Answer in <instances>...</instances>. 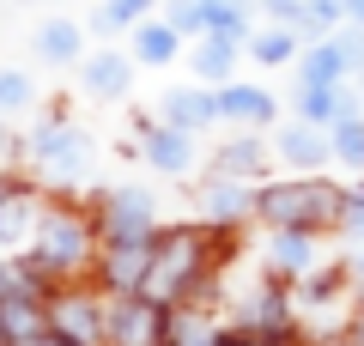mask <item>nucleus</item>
Returning a JSON list of instances; mask_svg holds the SVG:
<instances>
[{"instance_id":"nucleus-2","label":"nucleus","mask_w":364,"mask_h":346,"mask_svg":"<svg viewBox=\"0 0 364 346\" xmlns=\"http://www.w3.org/2000/svg\"><path fill=\"white\" fill-rule=\"evenodd\" d=\"M31 158H37L43 177H55V182H91V170H97L91 134L67 128V122H43L37 140H31Z\"/></svg>"},{"instance_id":"nucleus-31","label":"nucleus","mask_w":364,"mask_h":346,"mask_svg":"<svg viewBox=\"0 0 364 346\" xmlns=\"http://www.w3.org/2000/svg\"><path fill=\"white\" fill-rule=\"evenodd\" d=\"M346 261H352V273L364 280V231H352V249H346Z\"/></svg>"},{"instance_id":"nucleus-28","label":"nucleus","mask_w":364,"mask_h":346,"mask_svg":"<svg viewBox=\"0 0 364 346\" xmlns=\"http://www.w3.org/2000/svg\"><path fill=\"white\" fill-rule=\"evenodd\" d=\"M25 225H31V206L18 201V194H0V243H13Z\"/></svg>"},{"instance_id":"nucleus-22","label":"nucleus","mask_w":364,"mask_h":346,"mask_svg":"<svg viewBox=\"0 0 364 346\" xmlns=\"http://www.w3.org/2000/svg\"><path fill=\"white\" fill-rule=\"evenodd\" d=\"M213 170H225V177H261V140H225L219 152H213Z\"/></svg>"},{"instance_id":"nucleus-1","label":"nucleus","mask_w":364,"mask_h":346,"mask_svg":"<svg viewBox=\"0 0 364 346\" xmlns=\"http://www.w3.org/2000/svg\"><path fill=\"white\" fill-rule=\"evenodd\" d=\"M340 201L346 194L334 182H273V189H255V213L267 225H304V231L340 219Z\"/></svg>"},{"instance_id":"nucleus-14","label":"nucleus","mask_w":364,"mask_h":346,"mask_svg":"<svg viewBox=\"0 0 364 346\" xmlns=\"http://www.w3.org/2000/svg\"><path fill=\"white\" fill-rule=\"evenodd\" d=\"M37 61H49V67L85 61V25H73V19H43L37 25Z\"/></svg>"},{"instance_id":"nucleus-34","label":"nucleus","mask_w":364,"mask_h":346,"mask_svg":"<svg viewBox=\"0 0 364 346\" xmlns=\"http://www.w3.org/2000/svg\"><path fill=\"white\" fill-rule=\"evenodd\" d=\"M358 346H364V316H358Z\"/></svg>"},{"instance_id":"nucleus-16","label":"nucleus","mask_w":364,"mask_h":346,"mask_svg":"<svg viewBox=\"0 0 364 346\" xmlns=\"http://www.w3.org/2000/svg\"><path fill=\"white\" fill-rule=\"evenodd\" d=\"M49 322H55V328H61L73 346L104 340V304H91V298H61V304L49 310Z\"/></svg>"},{"instance_id":"nucleus-9","label":"nucleus","mask_w":364,"mask_h":346,"mask_svg":"<svg viewBox=\"0 0 364 346\" xmlns=\"http://www.w3.org/2000/svg\"><path fill=\"white\" fill-rule=\"evenodd\" d=\"M146 164L164 170V177H188V170H195V134L176 128V122H158V128L146 134Z\"/></svg>"},{"instance_id":"nucleus-6","label":"nucleus","mask_w":364,"mask_h":346,"mask_svg":"<svg viewBox=\"0 0 364 346\" xmlns=\"http://www.w3.org/2000/svg\"><path fill=\"white\" fill-rule=\"evenodd\" d=\"M255 189H261V182H249V177H225V170H213V182L200 189V213H207L213 225H231V219L255 213Z\"/></svg>"},{"instance_id":"nucleus-25","label":"nucleus","mask_w":364,"mask_h":346,"mask_svg":"<svg viewBox=\"0 0 364 346\" xmlns=\"http://www.w3.org/2000/svg\"><path fill=\"white\" fill-rule=\"evenodd\" d=\"M340 25H346V0H304L298 31H310V37H334Z\"/></svg>"},{"instance_id":"nucleus-23","label":"nucleus","mask_w":364,"mask_h":346,"mask_svg":"<svg viewBox=\"0 0 364 346\" xmlns=\"http://www.w3.org/2000/svg\"><path fill=\"white\" fill-rule=\"evenodd\" d=\"M152 13H158V0H104V13L91 19V31H104V37L109 31H134L140 19H152Z\"/></svg>"},{"instance_id":"nucleus-20","label":"nucleus","mask_w":364,"mask_h":346,"mask_svg":"<svg viewBox=\"0 0 364 346\" xmlns=\"http://www.w3.org/2000/svg\"><path fill=\"white\" fill-rule=\"evenodd\" d=\"M207 31L213 37H231V43H249V0H207Z\"/></svg>"},{"instance_id":"nucleus-12","label":"nucleus","mask_w":364,"mask_h":346,"mask_svg":"<svg viewBox=\"0 0 364 346\" xmlns=\"http://www.w3.org/2000/svg\"><path fill=\"white\" fill-rule=\"evenodd\" d=\"M134 61H140V67H164V61H176V55H182V31L176 25H170V19H140V25H134Z\"/></svg>"},{"instance_id":"nucleus-32","label":"nucleus","mask_w":364,"mask_h":346,"mask_svg":"<svg viewBox=\"0 0 364 346\" xmlns=\"http://www.w3.org/2000/svg\"><path fill=\"white\" fill-rule=\"evenodd\" d=\"M346 19H352V25H364V0H346Z\"/></svg>"},{"instance_id":"nucleus-11","label":"nucleus","mask_w":364,"mask_h":346,"mask_svg":"<svg viewBox=\"0 0 364 346\" xmlns=\"http://www.w3.org/2000/svg\"><path fill=\"white\" fill-rule=\"evenodd\" d=\"M267 261H273V268H286V273H310L316 261H322V243H316L304 225H273Z\"/></svg>"},{"instance_id":"nucleus-19","label":"nucleus","mask_w":364,"mask_h":346,"mask_svg":"<svg viewBox=\"0 0 364 346\" xmlns=\"http://www.w3.org/2000/svg\"><path fill=\"white\" fill-rule=\"evenodd\" d=\"M346 79H352V67H346L334 37H316L304 49V85H346Z\"/></svg>"},{"instance_id":"nucleus-27","label":"nucleus","mask_w":364,"mask_h":346,"mask_svg":"<svg viewBox=\"0 0 364 346\" xmlns=\"http://www.w3.org/2000/svg\"><path fill=\"white\" fill-rule=\"evenodd\" d=\"M164 19L188 37V31H207V0H164Z\"/></svg>"},{"instance_id":"nucleus-30","label":"nucleus","mask_w":364,"mask_h":346,"mask_svg":"<svg viewBox=\"0 0 364 346\" xmlns=\"http://www.w3.org/2000/svg\"><path fill=\"white\" fill-rule=\"evenodd\" d=\"M261 6H267L273 25H298V19H304V0H261Z\"/></svg>"},{"instance_id":"nucleus-33","label":"nucleus","mask_w":364,"mask_h":346,"mask_svg":"<svg viewBox=\"0 0 364 346\" xmlns=\"http://www.w3.org/2000/svg\"><path fill=\"white\" fill-rule=\"evenodd\" d=\"M6 292H13V273H6V268H0V298H6Z\"/></svg>"},{"instance_id":"nucleus-3","label":"nucleus","mask_w":364,"mask_h":346,"mask_svg":"<svg viewBox=\"0 0 364 346\" xmlns=\"http://www.w3.org/2000/svg\"><path fill=\"white\" fill-rule=\"evenodd\" d=\"M195 261H200L195 237H182V231H170L164 243L152 249V273H146V285H140V292L152 298V304H164V298H176L182 285L195 280Z\"/></svg>"},{"instance_id":"nucleus-8","label":"nucleus","mask_w":364,"mask_h":346,"mask_svg":"<svg viewBox=\"0 0 364 346\" xmlns=\"http://www.w3.org/2000/svg\"><path fill=\"white\" fill-rule=\"evenodd\" d=\"M273 152L286 158L291 170H322L328 158H334V140H328L316 122H291V128H279L273 134Z\"/></svg>"},{"instance_id":"nucleus-5","label":"nucleus","mask_w":364,"mask_h":346,"mask_svg":"<svg viewBox=\"0 0 364 346\" xmlns=\"http://www.w3.org/2000/svg\"><path fill=\"white\" fill-rule=\"evenodd\" d=\"M134 55H122V49H91L85 61H79V91L85 98H128L134 91Z\"/></svg>"},{"instance_id":"nucleus-4","label":"nucleus","mask_w":364,"mask_h":346,"mask_svg":"<svg viewBox=\"0 0 364 346\" xmlns=\"http://www.w3.org/2000/svg\"><path fill=\"white\" fill-rule=\"evenodd\" d=\"M152 225H158V201L146 189H116L109 194V213H104V231L109 243H152Z\"/></svg>"},{"instance_id":"nucleus-10","label":"nucleus","mask_w":364,"mask_h":346,"mask_svg":"<svg viewBox=\"0 0 364 346\" xmlns=\"http://www.w3.org/2000/svg\"><path fill=\"white\" fill-rule=\"evenodd\" d=\"M37 256H43V268H73V261H85V225L49 213L37 225Z\"/></svg>"},{"instance_id":"nucleus-26","label":"nucleus","mask_w":364,"mask_h":346,"mask_svg":"<svg viewBox=\"0 0 364 346\" xmlns=\"http://www.w3.org/2000/svg\"><path fill=\"white\" fill-rule=\"evenodd\" d=\"M37 103V85H31V73H18V67H0V115H18Z\"/></svg>"},{"instance_id":"nucleus-15","label":"nucleus","mask_w":364,"mask_h":346,"mask_svg":"<svg viewBox=\"0 0 364 346\" xmlns=\"http://www.w3.org/2000/svg\"><path fill=\"white\" fill-rule=\"evenodd\" d=\"M213 98H219V122H273V98L261 85H243V79H225L219 91H213Z\"/></svg>"},{"instance_id":"nucleus-17","label":"nucleus","mask_w":364,"mask_h":346,"mask_svg":"<svg viewBox=\"0 0 364 346\" xmlns=\"http://www.w3.org/2000/svg\"><path fill=\"white\" fill-rule=\"evenodd\" d=\"M243 49L255 55L261 67H286V61H298V55H304V31L298 25H261V31H249Z\"/></svg>"},{"instance_id":"nucleus-7","label":"nucleus","mask_w":364,"mask_h":346,"mask_svg":"<svg viewBox=\"0 0 364 346\" xmlns=\"http://www.w3.org/2000/svg\"><path fill=\"white\" fill-rule=\"evenodd\" d=\"M104 334L122 346H146V334H152V298L146 292H116L104 304Z\"/></svg>"},{"instance_id":"nucleus-24","label":"nucleus","mask_w":364,"mask_h":346,"mask_svg":"<svg viewBox=\"0 0 364 346\" xmlns=\"http://www.w3.org/2000/svg\"><path fill=\"white\" fill-rule=\"evenodd\" d=\"M328 140H334V158H340V164H358V170H364V115H358V110L340 115L334 128H328Z\"/></svg>"},{"instance_id":"nucleus-18","label":"nucleus","mask_w":364,"mask_h":346,"mask_svg":"<svg viewBox=\"0 0 364 346\" xmlns=\"http://www.w3.org/2000/svg\"><path fill=\"white\" fill-rule=\"evenodd\" d=\"M152 249L158 243H109V285L116 292H140L152 273Z\"/></svg>"},{"instance_id":"nucleus-13","label":"nucleus","mask_w":364,"mask_h":346,"mask_svg":"<svg viewBox=\"0 0 364 346\" xmlns=\"http://www.w3.org/2000/svg\"><path fill=\"white\" fill-rule=\"evenodd\" d=\"M164 122L200 134V128H213V122H219V98H213V91H200V85H176V91H164Z\"/></svg>"},{"instance_id":"nucleus-29","label":"nucleus","mask_w":364,"mask_h":346,"mask_svg":"<svg viewBox=\"0 0 364 346\" xmlns=\"http://www.w3.org/2000/svg\"><path fill=\"white\" fill-rule=\"evenodd\" d=\"M170 334H176V346H219L200 316H176V322H170Z\"/></svg>"},{"instance_id":"nucleus-21","label":"nucleus","mask_w":364,"mask_h":346,"mask_svg":"<svg viewBox=\"0 0 364 346\" xmlns=\"http://www.w3.org/2000/svg\"><path fill=\"white\" fill-rule=\"evenodd\" d=\"M231 67H237V43H231V37H213V31H207V37H200V49H195V73H200V79H219V85H225V79H231Z\"/></svg>"},{"instance_id":"nucleus-35","label":"nucleus","mask_w":364,"mask_h":346,"mask_svg":"<svg viewBox=\"0 0 364 346\" xmlns=\"http://www.w3.org/2000/svg\"><path fill=\"white\" fill-rule=\"evenodd\" d=\"M0 340H6V316H0Z\"/></svg>"}]
</instances>
